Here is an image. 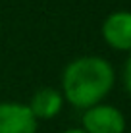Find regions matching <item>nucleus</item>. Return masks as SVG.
Returning <instances> with one entry per match:
<instances>
[{
    "mask_svg": "<svg viewBox=\"0 0 131 133\" xmlns=\"http://www.w3.org/2000/svg\"><path fill=\"white\" fill-rule=\"evenodd\" d=\"M83 129L87 133H125V116L112 104H96L85 110Z\"/></svg>",
    "mask_w": 131,
    "mask_h": 133,
    "instance_id": "f03ea898",
    "label": "nucleus"
},
{
    "mask_svg": "<svg viewBox=\"0 0 131 133\" xmlns=\"http://www.w3.org/2000/svg\"><path fill=\"white\" fill-rule=\"evenodd\" d=\"M62 133H87L83 129V127H71V129H66V131H62Z\"/></svg>",
    "mask_w": 131,
    "mask_h": 133,
    "instance_id": "0eeeda50",
    "label": "nucleus"
},
{
    "mask_svg": "<svg viewBox=\"0 0 131 133\" xmlns=\"http://www.w3.org/2000/svg\"><path fill=\"white\" fill-rule=\"evenodd\" d=\"M39 120L27 104L0 102V133H37Z\"/></svg>",
    "mask_w": 131,
    "mask_h": 133,
    "instance_id": "7ed1b4c3",
    "label": "nucleus"
},
{
    "mask_svg": "<svg viewBox=\"0 0 131 133\" xmlns=\"http://www.w3.org/2000/svg\"><path fill=\"white\" fill-rule=\"evenodd\" d=\"M112 64L100 56H81L71 60L62 73V97L71 106L87 110L102 102L114 87Z\"/></svg>",
    "mask_w": 131,
    "mask_h": 133,
    "instance_id": "f257e3e1",
    "label": "nucleus"
},
{
    "mask_svg": "<svg viewBox=\"0 0 131 133\" xmlns=\"http://www.w3.org/2000/svg\"><path fill=\"white\" fill-rule=\"evenodd\" d=\"M102 39L108 46L131 52V12H112L102 23Z\"/></svg>",
    "mask_w": 131,
    "mask_h": 133,
    "instance_id": "20e7f679",
    "label": "nucleus"
},
{
    "mask_svg": "<svg viewBox=\"0 0 131 133\" xmlns=\"http://www.w3.org/2000/svg\"><path fill=\"white\" fill-rule=\"evenodd\" d=\"M123 85H125V91L131 95V54L125 60V66H123Z\"/></svg>",
    "mask_w": 131,
    "mask_h": 133,
    "instance_id": "423d86ee",
    "label": "nucleus"
},
{
    "mask_svg": "<svg viewBox=\"0 0 131 133\" xmlns=\"http://www.w3.org/2000/svg\"><path fill=\"white\" fill-rule=\"evenodd\" d=\"M27 106L37 120H52L62 112L64 97L54 87H43L31 97V102Z\"/></svg>",
    "mask_w": 131,
    "mask_h": 133,
    "instance_id": "39448f33",
    "label": "nucleus"
}]
</instances>
